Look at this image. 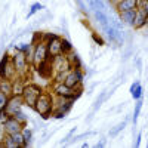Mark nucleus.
Listing matches in <instances>:
<instances>
[{
    "label": "nucleus",
    "instance_id": "f257e3e1",
    "mask_svg": "<svg viewBox=\"0 0 148 148\" xmlns=\"http://www.w3.org/2000/svg\"><path fill=\"white\" fill-rule=\"evenodd\" d=\"M42 119H49L53 113V93L52 92H42L37 98L36 105L33 108Z\"/></svg>",
    "mask_w": 148,
    "mask_h": 148
},
{
    "label": "nucleus",
    "instance_id": "f03ea898",
    "mask_svg": "<svg viewBox=\"0 0 148 148\" xmlns=\"http://www.w3.org/2000/svg\"><path fill=\"white\" fill-rule=\"evenodd\" d=\"M74 101L76 99L68 98V96H55L53 95V113H52V116L55 119H64L68 114V111L71 110Z\"/></svg>",
    "mask_w": 148,
    "mask_h": 148
},
{
    "label": "nucleus",
    "instance_id": "7ed1b4c3",
    "mask_svg": "<svg viewBox=\"0 0 148 148\" xmlns=\"http://www.w3.org/2000/svg\"><path fill=\"white\" fill-rule=\"evenodd\" d=\"M43 92V88L39 86L37 83H25L22 90V99H24V105H27L30 108H34L37 98L40 96V93Z\"/></svg>",
    "mask_w": 148,
    "mask_h": 148
},
{
    "label": "nucleus",
    "instance_id": "20e7f679",
    "mask_svg": "<svg viewBox=\"0 0 148 148\" xmlns=\"http://www.w3.org/2000/svg\"><path fill=\"white\" fill-rule=\"evenodd\" d=\"M10 56H12V59H14V62H15V68H16V73H18V77H21V79L25 80L27 76H28V73H30V68L33 67V65L28 62L27 55L16 49L15 53L10 55Z\"/></svg>",
    "mask_w": 148,
    "mask_h": 148
},
{
    "label": "nucleus",
    "instance_id": "39448f33",
    "mask_svg": "<svg viewBox=\"0 0 148 148\" xmlns=\"http://www.w3.org/2000/svg\"><path fill=\"white\" fill-rule=\"evenodd\" d=\"M51 89H52V93L55 96H68V98H73V99H77L83 92V89L70 88V86H67L64 82H53Z\"/></svg>",
    "mask_w": 148,
    "mask_h": 148
},
{
    "label": "nucleus",
    "instance_id": "423d86ee",
    "mask_svg": "<svg viewBox=\"0 0 148 148\" xmlns=\"http://www.w3.org/2000/svg\"><path fill=\"white\" fill-rule=\"evenodd\" d=\"M47 59H51L49 52H47V43L40 40L39 43L34 45V56H33L31 65L36 68L37 65H40L42 62H45V61H47Z\"/></svg>",
    "mask_w": 148,
    "mask_h": 148
},
{
    "label": "nucleus",
    "instance_id": "0eeeda50",
    "mask_svg": "<svg viewBox=\"0 0 148 148\" xmlns=\"http://www.w3.org/2000/svg\"><path fill=\"white\" fill-rule=\"evenodd\" d=\"M83 79L84 76H83L82 68H71L67 74L64 83L73 89H83Z\"/></svg>",
    "mask_w": 148,
    "mask_h": 148
},
{
    "label": "nucleus",
    "instance_id": "6e6552de",
    "mask_svg": "<svg viewBox=\"0 0 148 148\" xmlns=\"http://www.w3.org/2000/svg\"><path fill=\"white\" fill-rule=\"evenodd\" d=\"M47 52H49V56L53 58V56H58L61 53H64V49H62V37H53L52 40L47 42Z\"/></svg>",
    "mask_w": 148,
    "mask_h": 148
},
{
    "label": "nucleus",
    "instance_id": "1a4fd4ad",
    "mask_svg": "<svg viewBox=\"0 0 148 148\" xmlns=\"http://www.w3.org/2000/svg\"><path fill=\"white\" fill-rule=\"evenodd\" d=\"M24 123H21L19 120H16L15 117H9L5 123H3V129H5V133H8V135H14V133H16V132H21L22 129H24Z\"/></svg>",
    "mask_w": 148,
    "mask_h": 148
},
{
    "label": "nucleus",
    "instance_id": "9d476101",
    "mask_svg": "<svg viewBox=\"0 0 148 148\" xmlns=\"http://www.w3.org/2000/svg\"><path fill=\"white\" fill-rule=\"evenodd\" d=\"M0 77L8 79V80H15L18 77V73H16V68H15V62H14V59H12V56H9V59L6 61L3 70L0 71Z\"/></svg>",
    "mask_w": 148,
    "mask_h": 148
},
{
    "label": "nucleus",
    "instance_id": "9b49d317",
    "mask_svg": "<svg viewBox=\"0 0 148 148\" xmlns=\"http://www.w3.org/2000/svg\"><path fill=\"white\" fill-rule=\"evenodd\" d=\"M22 105H24L22 95H12V96L9 98L8 105H6V111H8L10 116H14L16 111L22 110Z\"/></svg>",
    "mask_w": 148,
    "mask_h": 148
},
{
    "label": "nucleus",
    "instance_id": "f8f14e48",
    "mask_svg": "<svg viewBox=\"0 0 148 148\" xmlns=\"http://www.w3.org/2000/svg\"><path fill=\"white\" fill-rule=\"evenodd\" d=\"M147 15H145V12L139 8H136V12H135V19H133V24H132V27L135 30H141L145 27V24H147Z\"/></svg>",
    "mask_w": 148,
    "mask_h": 148
},
{
    "label": "nucleus",
    "instance_id": "ddd939ff",
    "mask_svg": "<svg viewBox=\"0 0 148 148\" xmlns=\"http://www.w3.org/2000/svg\"><path fill=\"white\" fill-rule=\"evenodd\" d=\"M135 12L136 9H127V10H123V12H119V18L123 24H126V25H130L133 24V19H135Z\"/></svg>",
    "mask_w": 148,
    "mask_h": 148
},
{
    "label": "nucleus",
    "instance_id": "4468645a",
    "mask_svg": "<svg viewBox=\"0 0 148 148\" xmlns=\"http://www.w3.org/2000/svg\"><path fill=\"white\" fill-rule=\"evenodd\" d=\"M138 2L139 0H120V2L116 5V10L117 12H123L127 9H136L138 8Z\"/></svg>",
    "mask_w": 148,
    "mask_h": 148
},
{
    "label": "nucleus",
    "instance_id": "2eb2a0df",
    "mask_svg": "<svg viewBox=\"0 0 148 148\" xmlns=\"http://www.w3.org/2000/svg\"><path fill=\"white\" fill-rule=\"evenodd\" d=\"M129 90H130V95H132L133 99H139V98H142L144 90H142V86H141L139 82H133Z\"/></svg>",
    "mask_w": 148,
    "mask_h": 148
},
{
    "label": "nucleus",
    "instance_id": "dca6fc26",
    "mask_svg": "<svg viewBox=\"0 0 148 148\" xmlns=\"http://www.w3.org/2000/svg\"><path fill=\"white\" fill-rule=\"evenodd\" d=\"M65 56H67V59H68V62H70L71 68H82V62H80V58L77 56V53H76V52L70 51L68 53H65Z\"/></svg>",
    "mask_w": 148,
    "mask_h": 148
},
{
    "label": "nucleus",
    "instance_id": "f3484780",
    "mask_svg": "<svg viewBox=\"0 0 148 148\" xmlns=\"http://www.w3.org/2000/svg\"><path fill=\"white\" fill-rule=\"evenodd\" d=\"M0 90L5 92V93L9 95V96H12V80H8V79L0 77Z\"/></svg>",
    "mask_w": 148,
    "mask_h": 148
},
{
    "label": "nucleus",
    "instance_id": "a211bd4d",
    "mask_svg": "<svg viewBox=\"0 0 148 148\" xmlns=\"http://www.w3.org/2000/svg\"><path fill=\"white\" fill-rule=\"evenodd\" d=\"M89 8L95 12V10H104L105 12V3L102 0H88Z\"/></svg>",
    "mask_w": 148,
    "mask_h": 148
},
{
    "label": "nucleus",
    "instance_id": "6ab92c4d",
    "mask_svg": "<svg viewBox=\"0 0 148 148\" xmlns=\"http://www.w3.org/2000/svg\"><path fill=\"white\" fill-rule=\"evenodd\" d=\"M3 145L8 147V148H19V145L15 142V139L12 138V135H5V138H3Z\"/></svg>",
    "mask_w": 148,
    "mask_h": 148
},
{
    "label": "nucleus",
    "instance_id": "aec40b11",
    "mask_svg": "<svg viewBox=\"0 0 148 148\" xmlns=\"http://www.w3.org/2000/svg\"><path fill=\"white\" fill-rule=\"evenodd\" d=\"M42 9H43V5H42V3H39V2L33 3V5L30 6V10H28V14H27V18H31L33 15L39 14V12H40Z\"/></svg>",
    "mask_w": 148,
    "mask_h": 148
},
{
    "label": "nucleus",
    "instance_id": "412c9836",
    "mask_svg": "<svg viewBox=\"0 0 148 148\" xmlns=\"http://www.w3.org/2000/svg\"><path fill=\"white\" fill-rule=\"evenodd\" d=\"M142 98H139V99H136V104H135V110H133V123H136L138 117H139V113H141V110H142Z\"/></svg>",
    "mask_w": 148,
    "mask_h": 148
},
{
    "label": "nucleus",
    "instance_id": "4be33fe9",
    "mask_svg": "<svg viewBox=\"0 0 148 148\" xmlns=\"http://www.w3.org/2000/svg\"><path fill=\"white\" fill-rule=\"evenodd\" d=\"M22 135H24V139H25V147H28V145L31 144V141H33V130L24 126V129H22Z\"/></svg>",
    "mask_w": 148,
    "mask_h": 148
},
{
    "label": "nucleus",
    "instance_id": "5701e85b",
    "mask_svg": "<svg viewBox=\"0 0 148 148\" xmlns=\"http://www.w3.org/2000/svg\"><path fill=\"white\" fill-rule=\"evenodd\" d=\"M12 138H14V139H15V142L19 145V148H21V147H25V139H24L22 130H21V132H16V133H14V135H12Z\"/></svg>",
    "mask_w": 148,
    "mask_h": 148
},
{
    "label": "nucleus",
    "instance_id": "b1692460",
    "mask_svg": "<svg viewBox=\"0 0 148 148\" xmlns=\"http://www.w3.org/2000/svg\"><path fill=\"white\" fill-rule=\"evenodd\" d=\"M125 126H126V121H121V123H119L117 126H114V129H111V130H110V136H116V135H117L120 130L125 129Z\"/></svg>",
    "mask_w": 148,
    "mask_h": 148
},
{
    "label": "nucleus",
    "instance_id": "393cba45",
    "mask_svg": "<svg viewBox=\"0 0 148 148\" xmlns=\"http://www.w3.org/2000/svg\"><path fill=\"white\" fill-rule=\"evenodd\" d=\"M9 95H6L5 92H2L0 90V110L2 108H6V105H8V102H9Z\"/></svg>",
    "mask_w": 148,
    "mask_h": 148
},
{
    "label": "nucleus",
    "instance_id": "a878e982",
    "mask_svg": "<svg viewBox=\"0 0 148 148\" xmlns=\"http://www.w3.org/2000/svg\"><path fill=\"white\" fill-rule=\"evenodd\" d=\"M12 117H15L16 120H19L21 123H24V125H27V116L22 113V110H19V111H16V113L12 116Z\"/></svg>",
    "mask_w": 148,
    "mask_h": 148
},
{
    "label": "nucleus",
    "instance_id": "bb28decb",
    "mask_svg": "<svg viewBox=\"0 0 148 148\" xmlns=\"http://www.w3.org/2000/svg\"><path fill=\"white\" fill-rule=\"evenodd\" d=\"M30 46H31V42H30V43L22 42V43H19V45L16 46V49H18V51H21V52H24V53H27V51L30 49Z\"/></svg>",
    "mask_w": 148,
    "mask_h": 148
},
{
    "label": "nucleus",
    "instance_id": "cd10ccee",
    "mask_svg": "<svg viewBox=\"0 0 148 148\" xmlns=\"http://www.w3.org/2000/svg\"><path fill=\"white\" fill-rule=\"evenodd\" d=\"M9 117H10V114L6 111V108H2V110H0V123H2V125H3V123H5Z\"/></svg>",
    "mask_w": 148,
    "mask_h": 148
},
{
    "label": "nucleus",
    "instance_id": "c85d7f7f",
    "mask_svg": "<svg viewBox=\"0 0 148 148\" xmlns=\"http://www.w3.org/2000/svg\"><path fill=\"white\" fill-rule=\"evenodd\" d=\"M138 8L142 9L145 12V15L148 16V0H139V2H138Z\"/></svg>",
    "mask_w": 148,
    "mask_h": 148
},
{
    "label": "nucleus",
    "instance_id": "c756f323",
    "mask_svg": "<svg viewBox=\"0 0 148 148\" xmlns=\"http://www.w3.org/2000/svg\"><path fill=\"white\" fill-rule=\"evenodd\" d=\"M62 49H64V53H68L70 51H73L71 43H70L67 39H64V37H62Z\"/></svg>",
    "mask_w": 148,
    "mask_h": 148
},
{
    "label": "nucleus",
    "instance_id": "7c9ffc66",
    "mask_svg": "<svg viewBox=\"0 0 148 148\" xmlns=\"http://www.w3.org/2000/svg\"><path fill=\"white\" fill-rule=\"evenodd\" d=\"M92 39H93V42H95L96 45H99V46H102V45H104V40H102V37H101L99 34L92 33Z\"/></svg>",
    "mask_w": 148,
    "mask_h": 148
},
{
    "label": "nucleus",
    "instance_id": "2f4dec72",
    "mask_svg": "<svg viewBox=\"0 0 148 148\" xmlns=\"http://www.w3.org/2000/svg\"><path fill=\"white\" fill-rule=\"evenodd\" d=\"M5 129H3V125L0 123V142H3V138H5Z\"/></svg>",
    "mask_w": 148,
    "mask_h": 148
},
{
    "label": "nucleus",
    "instance_id": "473e14b6",
    "mask_svg": "<svg viewBox=\"0 0 148 148\" xmlns=\"http://www.w3.org/2000/svg\"><path fill=\"white\" fill-rule=\"evenodd\" d=\"M141 139H142V135L139 133L138 136H136V142H135V147H139V145H141Z\"/></svg>",
    "mask_w": 148,
    "mask_h": 148
},
{
    "label": "nucleus",
    "instance_id": "72a5a7b5",
    "mask_svg": "<svg viewBox=\"0 0 148 148\" xmlns=\"http://www.w3.org/2000/svg\"><path fill=\"white\" fill-rule=\"evenodd\" d=\"M104 145H105V142H104V141H101V142H98V144H96L95 147H96V148H102Z\"/></svg>",
    "mask_w": 148,
    "mask_h": 148
}]
</instances>
